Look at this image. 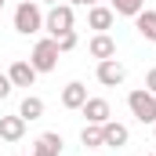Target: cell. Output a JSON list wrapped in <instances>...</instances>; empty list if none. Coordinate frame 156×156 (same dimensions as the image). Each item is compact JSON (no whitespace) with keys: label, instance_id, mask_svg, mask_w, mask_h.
<instances>
[{"label":"cell","instance_id":"cell-21","mask_svg":"<svg viewBox=\"0 0 156 156\" xmlns=\"http://www.w3.org/2000/svg\"><path fill=\"white\" fill-rule=\"evenodd\" d=\"M69 4H73V7H94L98 0H69Z\"/></svg>","mask_w":156,"mask_h":156},{"label":"cell","instance_id":"cell-5","mask_svg":"<svg viewBox=\"0 0 156 156\" xmlns=\"http://www.w3.org/2000/svg\"><path fill=\"white\" fill-rule=\"evenodd\" d=\"M127 80V66L116 62V58H105V62H98V83H105V87H116Z\"/></svg>","mask_w":156,"mask_h":156},{"label":"cell","instance_id":"cell-6","mask_svg":"<svg viewBox=\"0 0 156 156\" xmlns=\"http://www.w3.org/2000/svg\"><path fill=\"white\" fill-rule=\"evenodd\" d=\"M83 116H87V123H105V120H113V109H109V102L105 98H87L83 102Z\"/></svg>","mask_w":156,"mask_h":156},{"label":"cell","instance_id":"cell-14","mask_svg":"<svg viewBox=\"0 0 156 156\" xmlns=\"http://www.w3.org/2000/svg\"><path fill=\"white\" fill-rule=\"evenodd\" d=\"M18 116L26 120V123H29V120H40V116H44V98L26 94V98H22V105H18Z\"/></svg>","mask_w":156,"mask_h":156},{"label":"cell","instance_id":"cell-9","mask_svg":"<svg viewBox=\"0 0 156 156\" xmlns=\"http://www.w3.org/2000/svg\"><path fill=\"white\" fill-rule=\"evenodd\" d=\"M83 102H87V87L80 80H73V83L62 87V105L66 109H83Z\"/></svg>","mask_w":156,"mask_h":156},{"label":"cell","instance_id":"cell-7","mask_svg":"<svg viewBox=\"0 0 156 156\" xmlns=\"http://www.w3.org/2000/svg\"><path fill=\"white\" fill-rule=\"evenodd\" d=\"M127 127L116 123V120H105L102 123V145H109V149H120V145H127Z\"/></svg>","mask_w":156,"mask_h":156},{"label":"cell","instance_id":"cell-15","mask_svg":"<svg viewBox=\"0 0 156 156\" xmlns=\"http://www.w3.org/2000/svg\"><path fill=\"white\" fill-rule=\"evenodd\" d=\"M134 22H138V33L145 40H156V11H138Z\"/></svg>","mask_w":156,"mask_h":156},{"label":"cell","instance_id":"cell-24","mask_svg":"<svg viewBox=\"0 0 156 156\" xmlns=\"http://www.w3.org/2000/svg\"><path fill=\"white\" fill-rule=\"evenodd\" d=\"M153 131H156V123H153Z\"/></svg>","mask_w":156,"mask_h":156},{"label":"cell","instance_id":"cell-19","mask_svg":"<svg viewBox=\"0 0 156 156\" xmlns=\"http://www.w3.org/2000/svg\"><path fill=\"white\" fill-rule=\"evenodd\" d=\"M11 87H15L11 76H0V98H7V94H11Z\"/></svg>","mask_w":156,"mask_h":156},{"label":"cell","instance_id":"cell-22","mask_svg":"<svg viewBox=\"0 0 156 156\" xmlns=\"http://www.w3.org/2000/svg\"><path fill=\"white\" fill-rule=\"evenodd\" d=\"M44 4H58V0H44Z\"/></svg>","mask_w":156,"mask_h":156},{"label":"cell","instance_id":"cell-23","mask_svg":"<svg viewBox=\"0 0 156 156\" xmlns=\"http://www.w3.org/2000/svg\"><path fill=\"white\" fill-rule=\"evenodd\" d=\"M0 7H4V0H0Z\"/></svg>","mask_w":156,"mask_h":156},{"label":"cell","instance_id":"cell-13","mask_svg":"<svg viewBox=\"0 0 156 156\" xmlns=\"http://www.w3.org/2000/svg\"><path fill=\"white\" fill-rule=\"evenodd\" d=\"M91 55L98 58V62H105V58H116V44L109 33H98V37L91 40Z\"/></svg>","mask_w":156,"mask_h":156},{"label":"cell","instance_id":"cell-12","mask_svg":"<svg viewBox=\"0 0 156 156\" xmlns=\"http://www.w3.org/2000/svg\"><path fill=\"white\" fill-rule=\"evenodd\" d=\"M7 76L15 87H33V80H37V69L29 66V62H15L11 69H7Z\"/></svg>","mask_w":156,"mask_h":156},{"label":"cell","instance_id":"cell-8","mask_svg":"<svg viewBox=\"0 0 156 156\" xmlns=\"http://www.w3.org/2000/svg\"><path fill=\"white\" fill-rule=\"evenodd\" d=\"M26 120L22 116H0V142H22Z\"/></svg>","mask_w":156,"mask_h":156},{"label":"cell","instance_id":"cell-17","mask_svg":"<svg viewBox=\"0 0 156 156\" xmlns=\"http://www.w3.org/2000/svg\"><path fill=\"white\" fill-rule=\"evenodd\" d=\"M113 15H138L142 11V0H109Z\"/></svg>","mask_w":156,"mask_h":156},{"label":"cell","instance_id":"cell-1","mask_svg":"<svg viewBox=\"0 0 156 156\" xmlns=\"http://www.w3.org/2000/svg\"><path fill=\"white\" fill-rule=\"evenodd\" d=\"M15 29H18L22 37H29V33H40V29H44V11H40L37 0H22V4L15 7Z\"/></svg>","mask_w":156,"mask_h":156},{"label":"cell","instance_id":"cell-11","mask_svg":"<svg viewBox=\"0 0 156 156\" xmlns=\"http://www.w3.org/2000/svg\"><path fill=\"white\" fill-rule=\"evenodd\" d=\"M113 18H116V15H113V7H102V4H94V7L87 11V26H91V29H98V33H105V29L113 26Z\"/></svg>","mask_w":156,"mask_h":156},{"label":"cell","instance_id":"cell-4","mask_svg":"<svg viewBox=\"0 0 156 156\" xmlns=\"http://www.w3.org/2000/svg\"><path fill=\"white\" fill-rule=\"evenodd\" d=\"M127 105H131L134 120L156 123V94H153V91H131V94H127Z\"/></svg>","mask_w":156,"mask_h":156},{"label":"cell","instance_id":"cell-3","mask_svg":"<svg viewBox=\"0 0 156 156\" xmlns=\"http://www.w3.org/2000/svg\"><path fill=\"white\" fill-rule=\"evenodd\" d=\"M44 29H47L51 37L69 33V29H73V4H55V7L44 15Z\"/></svg>","mask_w":156,"mask_h":156},{"label":"cell","instance_id":"cell-10","mask_svg":"<svg viewBox=\"0 0 156 156\" xmlns=\"http://www.w3.org/2000/svg\"><path fill=\"white\" fill-rule=\"evenodd\" d=\"M58 153H62V134H58V131L40 134L37 145H33V156H58Z\"/></svg>","mask_w":156,"mask_h":156},{"label":"cell","instance_id":"cell-18","mask_svg":"<svg viewBox=\"0 0 156 156\" xmlns=\"http://www.w3.org/2000/svg\"><path fill=\"white\" fill-rule=\"evenodd\" d=\"M55 40H58V51H62V55L76 47V33H73V29H69V33H62V37H55Z\"/></svg>","mask_w":156,"mask_h":156},{"label":"cell","instance_id":"cell-2","mask_svg":"<svg viewBox=\"0 0 156 156\" xmlns=\"http://www.w3.org/2000/svg\"><path fill=\"white\" fill-rule=\"evenodd\" d=\"M58 40L55 37H47V40H40L37 47H33V58H29V66L37 69V73H51L55 66H58Z\"/></svg>","mask_w":156,"mask_h":156},{"label":"cell","instance_id":"cell-20","mask_svg":"<svg viewBox=\"0 0 156 156\" xmlns=\"http://www.w3.org/2000/svg\"><path fill=\"white\" fill-rule=\"evenodd\" d=\"M145 91H153V94H156V69L145 73Z\"/></svg>","mask_w":156,"mask_h":156},{"label":"cell","instance_id":"cell-25","mask_svg":"<svg viewBox=\"0 0 156 156\" xmlns=\"http://www.w3.org/2000/svg\"><path fill=\"white\" fill-rule=\"evenodd\" d=\"M149 156H156V153H149Z\"/></svg>","mask_w":156,"mask_h":156},{"label":"cell","instance_id":"cell-16","mask_svg":"<svg viewBox=\"0 0 156 156\" xmlns=\"http://www.w3.org/2000/svg\"><path fill=\"white\" fill-rule=\"evenodd\" d=\"M80 142H83L87 149H94V145H102V127H98V123H87V127L80 131Z\"/></svg>","mask_w":156,"mask_h":156}]
</instances>
